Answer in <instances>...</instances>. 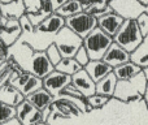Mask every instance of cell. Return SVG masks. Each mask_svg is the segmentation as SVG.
I'll list each match as a JSON object with an SVG mask.
<instances>
[{
	"label": "cell",
	"mask_w": 148,
	"mask_h": 125,
	"mask_svg": "<svg viewBox=\"0 0 148 125\" xmlns=\"http://www.w3.org/2000/svg\"><path fill=\"white\" fill-rule=\"evenodd\" d=\"M0 125H22L20 123V121L17 120L16 117H13V119H10V120H8V121H5V123H3V124H0Z\"/></svg>",
	"instance_id": "cell-37"
},
{
	"label": "cell",
	"mask_w": 148,
	"mask_h": 125,
	"mask_svg": "<svg viewBox=\"0 0 148 125\" xmlns=\"http://www.w3.org/2000/svg\"><path fill=\"white\" fill-rule=\"evenodd\" d=\"M26 17H27V20L30 21V23L33 25V28L35 29L36 26H39L47 17H48V15H46V13L39 10V12H35V13H29V15H26Z\"/></svg>",
	"instance_id": "cell-30"
},
{
	"label": "cell",
	"mask_w": 148,
	"mask_h": 125,
	"mask_svg": "<svg viewBox=\"0 0 148 125\" xmlns=\"http://www.w3.org/2000/svg\"><path fill=\"white\" fill-rule=\"evenodd\" d=\"M13 117H16V108L10 107L0 100V124L5 123Z\"/></svg>",
	"instance_id": "cell-27"
},
{
	"label": "cell",
	"mask_w": 148,
	"mask_h": 125,
	"mask_svg": "<svg viewBox=\"0 0 148 125\" xmlns=\"http://www.w3.org/2000/svg\"><path fill=\"white\" fill-rule=\"evenodd\" d=\"M70 85L78 93H81L84 98L92 97L95 94V84L83 69H81L70 77Z\"/></svg>",
	"instance_id": "cell-10"
},
{
	"label": "cell",
	"mask_w": 148,
	"mask_h": 125,
	"mask_svg": "<svg viewBox=\"0 0 148 125\" xmlns=\"http://www.w3.org/2000/svg\"><path fill=\"white\" fill-rule=\"evenodd\" d=\"M81 69L82 68L75 63L74 59H61L59 61V64L55 66V70L60 72L62 74H66V76H70V77L73 74H75L77 72H79Z\"/></svg>",
	"instance_id": "cell-24"
},
{
	"label": "cell",
	"mask_w": 148,
	"mask_h": 125,
	"mask_svg": "<svg viewBox=\"0 0 148 125\" xmlns=\"http://www.w3.org/2000/svg\"><path fill=\"white\" fill-rule=\"evenodd\" d=\"M0 5L3 8V15L7 20H20L21 16L25 15V8L23 1H0Z\"/></svg>",
	"instance_id": "cell-20"
},
{
	"label": "cell",
	"mask_w": 148,
	"mask_h": 125,
	"mask_svg": "<svg viewBox=\"0 0 148 125\" xmlns=\"http://www.w3.org/2000/svg\"><path fill=\"white\" fill-rule=\"evenodd\" d=\"M101 61L105 63L107 65H109L113 69L116 66H120L122 64L130 61V54H127L125 50H122L116 43H112L109 48L107 50V52L104 54Z\"/></svg>",
	"instance_id": "cell-12"
},
{
	"label": "cell",
	"mask_w": 148,
	"mask_h": 125,
	"mask_svg": "<svg viewBox=\"0 0 148 125\" xmlns=\"http://www.w3.org/2000/svg\"><path fill=\"white\" fill-rule=\"evenodd\" d=\"M123 18H121L118 15H116L114 12L107 13V15L101 16L97 18V28L105 33L109 37H114V34L118 31V29L121 28V25L123 23Z\"/></svg>",
	"instance_id": "cell-13"
},
{
	"label": "cell",
	"mask_w": 148,
	"mask_h": 125,
	"mask_svg": "<svg viewBox=\"0 0 148 125\" xmlns=\"http://www.w3.org/2000/svg\"><path fill=\"white\" fill-rule=\"evenodd\" d=\"M5 22H7V18H3V20H0V33H1L3 29H4Z\"/></svg>",
	"instance_id": "cell-38"
},
{
	"label": "cell",
	"mask_w": 148,
	"mask_h": 125,
	"mask_svg": "<svg viewBox=\"0 0 148 125\" xmlns=\"http://www.w3.org/2000/svg\"><path fill=\"white\" fill-rule=\"evenodd\" d=\"M25 98L22 97L18 90H16L14 87H12L8 82H5L3 86H0V100L5 104L10 106V107H17Z\"/></svg>",
	"instance_id": "cell-17"
},
{
	"label": "cell",
	"mask_w": 148,
	"mask_h": 125,
	"mask_svg": "<svg viewBox=\"0 0 148 125\" xmlns=\"http://www.w3.org/2000/svg\"><path fill=\"white\" fill-rule=\"evenodd\" d=\"M109 7L116 15H118L123 20H136L138 16L142 13L148 12V8H144L139 4V1L130 0V1H123V0H110Z\"/></svg>",
	"instance_id": "cell-7"
},
{
	"label": "cell",
	"mask_w": 148,
	"mask_h": 125,
	"mask_svg": "<svg viewBox=\"0 0 148 125\" xmlns=\"http://www.w3.org/2000/svg\"><path fill=\"white\" fill-rule=\"evenodd\" d=\"M130 63L140 69L148 68V38H144L143 42L130 54Z\"/></svg>",
	"instance_id": "cell-18"
},
{
	"label": "cell",
	"mask_w": 148,
	"mask_h": 125,
	"mask_svg": "<svg viewBox=\"0 0 148 125\" xmlns=\"http://www.w3.org/2000/svg\"><path fill=\"white\" fill-rule=\"evenodd\" d=\"M16 119L22 125H36L42 123V111L34 108L26 99L16 107Z\"/></svg>",
	"instance_id": "cell-9"
},
{
	"label": "cell",
	"mask_w": 148,
	"mask_h": 125,
	"mask_svg": "<svg viewBox=\"0 0 148 125\" xmlns=\"http://www.w3.org/2000/svg\"><path fill=\"white\" fill-rule=\"evenodd\" d=\"M70 85V76L62 74L57 70L51 72L42 79V87L46 90L48 94L53 97V99H57L64 87Z\"/></svg>",
	"instance_id": "cell-8"
},
{
	"label": "cell",
	"mask_w": 148,
	"mask_h": 125,
	"mask_svg": "<svg viewBox=\"0 0 148 125\" xmlns=\"http://www.w3.org/2000/svg\"><path fill=\"white\" fill-rule=\"evenodd\" d=\"M148 68L142 69V72L129 81H117L113 98L120 99L125 103L146 99L147 95Z\"/></svg>",
	"instance_id": "cell-1"
},
{
	"label": "cell",
	"mask_w": 148,
	"mask_h": 125,
	"mask_svg": "<svg viewBox=\"0 0 148 125\" xmlns=\"http://www.w3.org/2000/svg\"><path fill=\"white\" fill-rule=\"evenodd\" d=\"M83 12L92 16V17H95L97 20L99 17L107 15V13L113 12V10L110 9V7H109V1H107V0H100V1H91V4H90L88 7H87V9L83 10Z\"/></svg>",
	"instance_id": "cell-22"
},
{
	"label": "cell",
	"mask_w": 148,
	"mask_h": 125,
	"mask_svg": "<svg viewBox=\"0 0 148 125\" xmlns=\"http://www.w3.org/2000/svg\"><path fill=\"white\" fill-rule=\"evenodd\" d=\"M51 1H52V8H53V13H55L59 8H61L64 5V3L66 0H51Z\"/></svg>",
	"instance_id": "cell-36"
},
{
	"label": "cell",
	"mask_w": 148,
	"mask_h": 125,
	"mask_svg": "<svg viewBox=\"0 0 148 125\" xmlns=\"http://www.w3.org/2000/svg\"><path fill=\"white\" fill-rule=\"evenodd\" d=\"M39 10L46 15L51 16L53 13V8H52V1L51 0H39Z\"/></svg>",
	"instance_id": "cell-34"
},
{
	"label": "cell",
	"mask_w": 148,
	"mask_h": 125,
	"mask_svg": "<svg viewBox=\"0 0 148 125\" xmlns=\"http://www.w3.org/2000/svg\"><path fill=\"white\" fill-rule=\"evenodd\" d=\"M52 43L57 47L61 59H73L75 52L82 47V39L64 26L52 38Z\"/></svg>",
	"instance_id": "cell-4"
},
{
	"label": "cell",
	"mask_w": 148,
	"mask_h": 125,
	"mask_svg": "<svg viewBox=\"0 0 148 125\" xmlns=\"http://www.w3.org/2000/svg\"><path fill=\"white\" fill-rule=\"evenodd\" d=\"M21 34H22V31H21L18 20H12L10 18V20H7V22H5L4 29L0 33V38L5 43V46L10 47L21 37Z\"/></svg>",
	"instance_id": "cell-15"
},
{
	"label": "cell",
	"mask_w": 148,
	"mask_h": 125,
	"mask_svg": "<svg viewBox=\"0 0 148 125\" xmlns=\"http://www.w3.org/2000/svg\"><path fill=\"white\" fill-rule=\"evenodd\" d=\"M25 99L27 100L34 108H36L38 111H43V110H46V108H49L55 100L53 97H52L51 94H48L43 87L39 89L38 91L30 94L29 97H26Z\"/></svg>",
	"instance_id": "cell-16"
},
{
	"label": "cell",
	"mask_w": 148,
	"mask_h": 125,
	"mask_svg": "<svg viewBox=\"0 0 148 125\" xmlns=\"http://www.w3.org/2000/svg\"><path fill=\"white\" fill-rule=\"evenodd\" d=\"M113 74L116 76L117 81H129V79L134 78L135 76H138L142 72V69L139 66L134 65L133 63H125L120 66H116L113 68Z\"/></svg>",
	"instance_id": "cell-21"
},
{
	"label": "cell",
	"mask_w": 148,
	"mask_h": 125,
	"mask_svg": "<svg viewBox=\"0 0 148 125\" xmlns=\"http://www.w3.org/2000/svg\"><path fill=\"white\" fill-rule=\"evenodd\" d=\"M23 8H25V15L39 12V0H35V1L25 0V1H23Z\"/></svg>",
	"instance_id": "cell-33"
},
{
	"label": "cell",
	"mask_w": 148,
	"mask_h": 125,
	"mask_svg": "<svg viewBox=\"0 0 148 125\" xmlns=\"http://www.w3.org/2000/svg\"><path fill=\"white\" fill-rule=\"evenodd\" d=\"M73 59L75 60V63L78 64L81 68L86 66L87 64H88V61H90V57H88V55H87V52L84 51L83 47H81V48H79L78 51L75 52V55H74Z\"/></svg>",
	"instance_id": "cell-31"
},
{
	"label": "cell",
	"mask_w": 148,
	"mask_h": 125,
	"mask_svg": "<svg viewBox=\"0 0 148 125\" xmlns=\"http://www.w3.org/2000/svg\"><path fill=\"white\" fill-rule=\"evenodd\" d=\"M113 43L112 37L103 33L99 28L94 29L87 37L82 39V47L87 52L90 57V61L101 60L107 50Z\"/></svg>",
	"instance_id": "cell-2"
},
{
	"label": "cell",
	"mask_w": 148,
	"mask_h": 125,
	"mask_svg": "<svg viewBox=\"0 0 148 125\" xmlns=\"http://www.w3.org/2000/svg\"><path fill=\"white\" fill-rule=\"evenodd\" d=\"M36 125H48V124H43V123H40V124H36Z\"/></svg>",
	"instance_id": "cell-40"
},
{
	"label": "cell",
	"mask_w": 148,
	"mask_h": 125,
	"mask_svg": "<svg viewBox=\"0 0 148 125\" xmlns=\"http://www.w3.org/2000/svg\"><path fill=\"white\" fill-rule=\"evenodd\" d=\"M84 72L88 74V77L92 79L94 84H97L100 79H103L105 76H108L109 73H112L113 69L109 65H107L105 63H103L101 60H95V61H88L86 66H83Z\"/></svg>",
	"instance_id": "cell-14"
},
{
	"label": "cell",
	"mask_w": 148,
	"mask_h": 125,
	"mask_svg": "<svg viewBox=\"0 0 148 125\" xmlns=\"http://www.w3.org/2000/svg\"><path fill=\"white\" fill-rule=\"evenodd\" d=\"M18 23H20V28H21L22 34H33L34 33V28H33V25L30 23V21L27 20L26 15L21 16L20 20H18Z\"/></svg>",
	"instance_id": "cell-32"
},
{
	"label": "cell",
	"mask_w": 148,
	"mask_h": 125,
	"mask_svg": "<svg viewBox=\"0 0 148 125\" xmlns=\"http://www.w3.org/2000/svg\"><path fill=\"white\" fill-rule=\"evenodd\" d=\"M44 54H46L47 59L49 60V63H51L53 66H56L60 60H61V55H60L59 50H57V47L55 46L53 43H51L46 50H44Z\"/></svg>",
	"instance_id": "cell-28"
},
{
	"label": "cell",
	"mask_w": 148,
	"mask_h": 125,
	"mask_svg": "<svg viewBox=\"0 0 148 125\" xmlns=\"http://www.w3.org/2000/svg\"><path fill=\"white\" fill-rule=\"evenodd\" d=\"M116 85H117V78H116V76L112 72L108 76H105L103 79H100L97 84H95V94L104 95V97H108V98H113Z\"/></svg>",
	"instance_id": "cell-19"
},
{
	"label": "cell",
	"mask_w": 148,
	"mask_h": 125,
	"mask_svg": "<svg viewBox=\"0 0 148 125\" xmlns=\"http://www.w3.org/2000/svg\"><path fill=\"white\" fill-rule=\"evenodd\" d=\"M65 26L70 31H73L77 37L83 39L94 29L97 28V20L95 17H92V16L87 15V13L81 12L78 15L73 16V17L66 18L65 20Z\"/></svg>",
	"instance_id": "cell-5"
},
{
	"label": "cell",
	"mask_w": 148,
	"mask_h": 125,
	"mask_svg": "<svg viewBox=\"0 0 148 125\" xmlns=\"http://www.w3.org/2000/svg\"><path fill=\"white\" fill-rule=\"evenodd\" d=\"M3 18H5V17H4V15H3V8H1V5H0V20H3Z\"/></svg>",
	"instance_id": "cell-39"
},
{
	"label": "cell",
	"mask_w": 148,
	"mask_h": 125,
	"mask_svg": "<svg viewBox=\"0 0 148 125\" xmlns=\"http://www.w3.org/2000/svg\"><path fill=\"white\" fill-rule=\"evenodd\" d=\"M110 100V98L104 97V95H99V94H94L92 97L86 98V103L92 108V110H96V108H101L107 104Z\"/></svg>",
	"instance_id": "cell-26"
},
{
	"label": "cell",
	"mask_w": 148,
	"mask_h": 125,
	"mask_svg": "<svg viewBox=\"0 0 148 125\" xmlns=\"http://www.w3.org/2000/svg\"><path fill=\"white\" fill-rule=\"evenodd\" d=\"M65 26V20L56 13H52L51 16L46 18L39 26L34 29L33 34H44V35H51L53 38L60 30Z\"/></svg>",
	"instance_id": "cell-11"
},
{
	"label": "cell",
	"mask_w": 148,
	"mask_h": 125,
	"mask_svg": "<svg viewBox=\"0 0 148 125\" xmlns=\"http://www.w3.org/2000/svg\"><path fill=\"white\" fill-rule=\"evenodd\" d=\"M135 22H136L139 31H140L142 37L143 38H148V12H144L140 16H138Z\"/></svg>",
	"instance_id": "cell-29"
},
{
	"label": "cell",
	"mask_w": 148,
	"mask_h": 125,
	"mask_svg": "<svg viewBox=\"0 0 148 125\" xmlns=\"http://www.w3.org/2000/svg\"><path fill=\"white\" fill-rule=\"evenodd\" d=\"M51 108H46V110L42 111V123L43 124H47L48 123V119L51 117Z\"/></svg>",
	"instance_id": "cell-35"
},
{
	"label": "cell",
	"mask_w": 148,
	"mask_h": 125,
	"mask_svg": "<svg viewBox=\"0 0 148 125\" xmlns=\"http://www.w3.org/2000/svg\"><path fill=\"white\" fill-rule=\"evenodd\" d=\"M39 89H42V79L36 78V77H34L33 74H31V77L29 78V81L25 84V86L20 90V93L22 94L23 98H26V97H29L30 94H33V93L38 91Z\"/></svg>",
	"instance_id": "cell-25"
},
{
	"label": "cell",
	"mask_w": 148,
	"mask_h": 125,
	"mask_svg": "<svg viewBox=\"0 0 148 125\" xmlns=\"http://www.w3.org/2000/svg\"><path fill=\"white\" fill-rule=\"evenodd\" d=\"M81 12H82V8H81V4H79V0H66L64 3V5L61 8H59L55 13L57 16H60V17H62L64 20H66V18L73 17V16L78 15Z\"/></svg>",
	"instance_id": "cell-23"
},
{
	"label": "cell",
	"mask_w": 148,
	"mask_h": 125,
	"mask_svg": "<svg viewBox=\"0 0 148 125\" xmlns=\"http://www.w3.org/2000/svg\"><path fill=\"white\" fill-rule=\"evenodd\" d=\"M112 39L113 43L120 46L127 54H131L143 42L144 38L142 37L140 31L136 26L135 20H125Z\"/></svg>",
	"instance_id": "cell-3"
},
{
	"label": "cell",
	"mask_w": 148,
	"mask_h": 125,
	"mask_svg": "<svg viewBox=\"0 0 148 125\" xmlns=\"http://www.w3.org/2000/svg\"><path fill=\"white\" fill-rule=\"evenodd\" d=\"M55 70V66L49 63L47 59L44 51H34L31 50L30 56H29V64L23 68V72L33 74L36 78L43 79L47 74Z\"/></svg>",
	"instance_id": "cell-6"
}]
</instances>
